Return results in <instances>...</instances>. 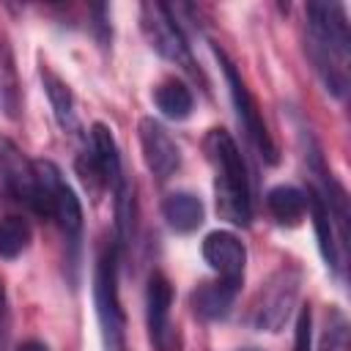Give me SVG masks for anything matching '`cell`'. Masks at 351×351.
I'll return each instance as SVG.
<instances>
[{
    "instance_id": "6da1fadb",
    "label": "cell",
    "mask_w": 351,
    "mask_h": 351,
    "mask_svg": "<svg viewBox=\"0 0 351 351\" xmlns=\"http://www.w3.org/2000/svg\"><path fill=\"white\" fill-rule=\"evenodd\" d=\"M206 154L217 170L214 192H217L219 217L233 225H250V217H252L250 181H247V167H244V159L233 137L225 129H211L206 137Z\"/></svg>"
},
{
    "instance_id": "7a4b0ae2",
    "label": "cell",
    "mask_w": 351,
    "mask_h": 351,
    "mask_svg": "<svg viewBox=\"0 0 351 351\" xmlns=\"http://www.w3.org/2000/svg\"><path fill=\"white\" fill-rule=\"evenodd\" d=\"M96 313L104 332L107 351H126V318L118 302V277H115V250L104 252L96 266Z\"/></svg>"
},
{
    "instance_id": "3957f363",
    "label": "cell",
    "mask_w": 351,
    "mask_h": 351,
    "mask_svg": "<svg viewBox=\"0 0 351 351\" xmlns=\"http://www.w3.org/2000/svg\"><path fill=\"white\" fill-rule=\"evenodd\" d=\"M0 178L8 186V192L14 197L25 200L33 211H38V214H49L52 211L49 195L36 181L33 162H27L22 156V151L11 140H5V137H0Z\"/></svg>"
},
{
    "instance_id": "277c9868",
    "label": "cell",
    "mask_w": 351,
    "mask_h": 351,
    "mask_svg": "<svg viewBox=\"0 0 351 351\" xmlns=\"http://www.w3.org/2000/svg\"><path fill=\"white\" fill-rule=\"evenodd\" d=\"M217 58H219V63H222L225 80H228V85H230V93H233V101H236V110H239V118H241L247 134H250L252 143L258 145L261 156H263L269 165H274V162H277V145L271 143V137H269V132H266V123H263V118H261V112H258L255 99L250 96V90H247L244 80L239 77V71L233 69V63H230L219 49H217Z\"/></svg>"
},
{
    "instance_id": "5b68a950",
    "label": "cell",
    "mask_w": 351,
    "mask_h": 351,
    "mask_svg": "<svg viewBox=\"0 0 351 351\" xmlns=\"http://www.w3.org/2000/svg\"><path fill=\"white\" fill-rule=\"evenodd\" d=\"M143 30L151 41V47L156 52H162L167 60L173 63H181L184 69L192 71V55H189V47L178 30V25L173 22V14L167 5H143Z\"/></svg>"
},
{
    "instance_id": "8992f818",
    "label": "cell",
    "mask_w": 351,
    "mask_h": 351,
    "mask_svg": "<svg viewBox=\"0 0 351 351\" xmlns=\"http://www.w3.org/2000/svg\"><path fill=\"white\" fill-rule=\"evenodd\" d=\"M170 302H173V288L162 271H154L148 277V291H145V307H148V329L156 351H173L176 348V332L170 326Z\"/></svg>"
},
{
    "instance_id": "52a82bcc",
    "label": "cell",
    "mask_w": 351,
    "mask_h": 351,
    "mask_svg": "<svg viewBox=\"0 0 351 351\" xmlns=\"http://www.w3.org/2000/svg\"><path fill=\"white\" fill-rule=\"evenodd\" d=\"M203 258L219 274V280L241 285L244 263H247V250H244V244L233 233H228V230L208 233L203 239Z\"/></svg>"
},
{
    "instance_id": "ba28073f",
    "label": "cell",
    "mask_w": 351,
    "mask_h": 351,
    "mask_svg": "<svg viewBox=\"0 0 351 351\" xmlns=\"http://www.w3.org/2000/svg\"><path fill=\"white\" fill-rule=\"evenodd\" d=\"M140 145H143L145 165L156 178L165 181L178 170V162H181L178 145L173 143V137L167 134V129L159 121H154V118L140 121Z\"/></svg>"
},
{
    "instance_id": "9c48e42d",
    "label": "cell",
    "mask_w": 351,
    "mask_h": 351,
    "mask_svg": "<svg viewBox=\"0 0 351 351\" xmlns=\"http://www.w3.org/2000/svg\"><path fill=\"white\" fill-rule=\"evenodd\" d=\"M296 291H299V274L296 271L282 269L280 274H274V280L269 282L266 296L261 302V310H258V326L269 329V332H277L285 324L288 313H291Z\"/></svg>"
},
{
    "instance_id": "30bf717a",
    "label": "cell",
    "mask_w": 351,
    "mask_h": 351,
    "mask_svg": "<svg viewBox=\"0 0 351 351\" xmlns=\"http://www.w3.org/2000/svg\"><path fill=\"white\" fill-rule=\"evenodd\" d=\"M162 214H165V219H167V225H170L173 230L189 233V230L200 228L206 211H203L200 197H195L192 192H173V195L165 197Z\"/></svg>"
},
{
    "instance_id": "8fae6325",
    "label": "cell",
    "mask_w": 351,
    "mask_h": 351,
    "mask_svg": "<svg viewBox=\"0 0 351 351\" xmlns=\"http://www.w3.org/2000/svg\"><path fill=\"white\" fill-rule=\"evenodd\" d=\"M236 291H239V285L225 282V280L203 282V285L192 293L195 313H200L203 318H225L228 310H230V304H233Z\"/></svg>"
},
{
    "instance_id": "7c38bea8",
    "label": "cell",
    "mask_w": 351,
    "mask_h": 351,
    "mask_svg": "<svg viewBox=\"0 0 351 351\" xmlns=\"http://www.w3.org/2000/svg\"><path fill=\"white\" fill-rule=\"evenodd\" d=\"M90 143H93V159L104 176V181H112V184H121V156H118V145H115V137L112 132L104 126V123H93L90 129Z\"/></svg>"
},
{
    "instance_id": "4fadbf2b",
    "label": "cell",
    "mask_w": 351,
    "mask_h": 351,
    "mask_svg": "<svg viewBox=\"0 0 351 351\" xmlns=\"http://www.w3.org/2000/svg\"><path fill=\"white\" fill-rule=\"evenodd\" d=\"M266 206H269V211H271V217H274L277 222H282V225H296V222L304 217V211H307V197H304L302 189L282 184V186L269 189Z\"/></svg>"
},
{
    "instance_id": "5bb4252c",
    "label": "cell",
    "mask_w": 351,
    "mask_h": 351,
    "mask_svg": "<svg viewBox=\"0 0 351 351\" xmlns=\"http://www.w3.org/2000/svg\"><path fill=\"white\" fill-rule=\"evenodd\" d=\"M307 206L313 211V225H315V236H318V247H321V255L326 258L329 266H337V247H335V239H332V208L326 206L324 195H318L315 189L307 195Z\"/></svg>"
},
{
    "instance_id": "9a60e30c",
    "label": "cell",
    "mask_w": 351,
    "mask_h": 351,
    "mask_svg": "<svg viewBox=\"0 0 351 351\" xmlns=\"http://www.w3.org/2000/svg\"><path fill=\"white\" fill-rule=\"evenodd\" d=\"M154 101L156 107L162 110V115L173 118V121H181L192 112V93L184 82L178 80H165L156 90H154Z\"/></svg>"
},
{
    "instance_id": "2e32d148",
    "label": "cell",
    "mask_w": 351,
    "mask_h": 351,
    "mask_svg": "<svg viewBox=\"0 0 351 351\" xmlns=\"http://www.w3.org/2000/svg\"><path fill=\"white\" fill-rule=\"evenodd\" d=\"M49 214L58 219V225L66 233H71V236L80 233V228H82V208H80V200H77L74 189L66 181H60L52 189V211Z\"/></svg>"
},
{
    "instance_id": "e0dca14e",
    "label": "cell",
    "mask_w": 351,
    "mask_h": 351,
    "mask_svg": "<svg viewBox=\"0 0 351 351\" xmlns=\"http://www.w3.org/2000/svg\"><path fill=\"white\" fill-rule=\"evenodd\" d=\"M30 244V225L22 217L0 219V258H16Z\"/></svg>"
},
{
    "instance_id": "ac0fdd59",
    "label": "cell",
    "mask_w": 351,
    "mask_h": 351,
    "mask_svg": "<svg viewBox=\"0 0 351 351\" xmlns=\"http://www.w3.org/2000/svg\"><path fill=\"white\" fill-rule=\"evenodd\" d=\"M44 88H47V96L52 101V110H55V118L63 129H71L74 126V104H71V93H69V85H63L55 74L44 71Z\"/></svg>"
},
{
    "instance_id": "d6986e66",
    "label": "cell",
    "mask_w": 351,
    "mask_h": 351,
    "mask_svg": "<svg viewBox=\"0 0 351 351\" xmlns=\"http://www.w3.org/2000/svg\"><path fill=\"white\" fill-rule=\"evenodd\" d=\"M115 217H118V236L126 244L132 236V222H134V195L126 181L118 184V200H115Z\"/></svg>"
},
{
    "instance_id": "ffe728a7",
    "label": "cell",
    "mask_w": 351,
    "mask_h": 351,
    "mask_svg": "<svg viewBox=\"0 0 351 351\" xmlns=\"http://www.w3.org/2000/svg\"><path fill=\"white\" fill-rule=\"evenodd\" d=\"M310 321H313L310 307H302L299 321H296V346H293V351H310Z\"/></svg>"
},
{
    "instance_id": "44dd1931",
    "label": "cell",
    "mask_w": 351,
    "mask_h": 351,
    "mask_svg": "<svg viewBox=\"0 0 351 351\" xmlns=\"http://www.w3.org/2000/svg\"><path fill=\"white\" fill-rule=\"evenodd\" d=\"M16 351H49V348H47V343H41V340H25Z\"/></svg>"
},
{
    "instance_id": "7402d4cb",
    "label": "cell",
    "mask_w": 351,
    "mask_h": 351,
    "mask_svg": "<svg viewBox=\"0 0 351 351\" xmlns=\"http://www.w3.org/2000/svg\"><path fill=\"white\" fill-rule=\"evenodd\" d=\"M3 329H5V285L0 282V340H3Z\"/></svg>"
},
{
    "instance_id": "603a6c76",
    "label": "cell",
    "mask_w": 351,
    "mask_h": 351,
    "mask_svg": "<svg viewBox=\"0 0 351 351\" xmlns=\"http://www.w3.org/2000/svg\"><path fill=\"white\" fill-rule=\"evenodd\" d=\"M247 351H255V348H247Z\"/></svg>"
}]
</instances>
